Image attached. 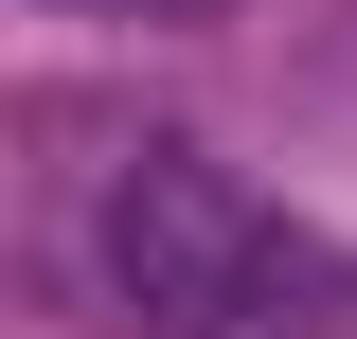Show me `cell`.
<instances>
[{
  "instance_id": "6da1fadb",
  "label": "cell",
  "mask_w": 357,
  "mask_h": 339,
  "mask_svg": "<svg viewBox=\"0 0 357 339\" xmlns=\"http://www.w3.org/2000/svg\"><path fill=\"white\" fill-rule=\"evenodd\" d=\"M250 232H268V197H232L197 143H143V161L107 179V286H126L161 339H215V303H232V268H250Z\"/></svg>"
},
{
  "instance_id": "7a4b0ae2",
  "label": "cell",
  "mask_w": 357,
  "mask_h": 339,
  "mask_svg": "<svg viewBox=\"0 0 357 339\" xmlns=\"http://www.w3.org/2000/svg\"><path fill=\"white\" fill-rule=\"evenodd\" d=\"M215 339H357V250L304 232V214H268L250 268H232V303H215Z\"/></svg>"
},
{
  "instance_id": "3957f363",
  "label": "cell",
  "mask_w": 357,
  "mask_h": 339,
  "mask_svg": "<svg viewBox=\"0 0 357 339\" xmlns=\"http://www.w3.org/2000/svg\"><path fill=\"white\" fill-rule=\"evenodd\" d=\"M54 18H232V0H54Z\"/></svg>"
}]
</instances>
